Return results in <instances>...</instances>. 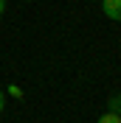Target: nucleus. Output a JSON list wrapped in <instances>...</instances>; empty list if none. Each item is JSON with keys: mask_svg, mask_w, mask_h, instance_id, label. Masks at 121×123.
Masks as SVG:
<instances>
[{"mask_svg": "<svg viewBox=\"0 0 121 123\" xmlns=\"http://www.w3.org/2000/svg\"><path fill=\"white\" fill-rule=\"evenodd\" d=\"M101 8L110 20H121V0H101Z\"/></svg>", "mask_w": 121, "mask_h": 123, "instance_id": "1", "label": "nucleus"}, {"mask_svg": "<svg viewBox=\"0 0 121 123\" xmlns=\"http://www.w3.org/2000/svg\"><path fill=\"white\" fill-rule=\"evenodd\" d=\"M107 106H110V112H113V115L121 117V92H115V95H110V98H107Z\"/></svg>", "mask_w": 121, "mask_h": 123, "instance_id": "2", "label": "nucleus"}, {"mask_svg": "<svg viewBox=\"0 0 121 123\" xmlns=\"http://www.w3.org/2000/svg\"><path fill=\"white\" fill-rule=\"evenodd\" d=\"M96 123H121V117H118V115H113V112H107V115H101Z\"/></svg>", "mask_w": 121, "mask_h": 123, "instance_id": "3", "label": "nucleus"}, {"mask_svg": "<svg viewBox=\"0 0 121 123\" xmlns=\"http://www.w3.org/2000/svg\"><path fill=\"white\" fill-rule=\"evenodd\" d=\"M3 106H6V95L0 92V112H3Z\"/></svg>", "mask_w": 121, "mask_h": 123, "instance_id": "4", "label": "nucleus"}, {"mask_svg": "<svg viewBox=\"0 0 121 123\" xmlns=\"http://www.w3.org/2000/svg\"><path fill=\"white\" fill-rule=\"evenodd\" d=\"M3 11H6V0H0V14H3Z\"/></svg>", "mask_w": 121, "mask_h": 123, "instance_id": "5", "label": "nucleus"}]
</instances>
